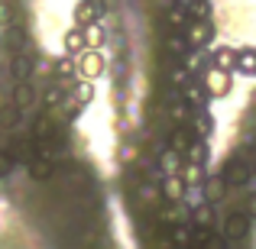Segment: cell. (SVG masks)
<instances>
[{
    "instance_id": "cell-1",
    "label": "cell",
    "mask_w": 256,
    "mask_h": 249,
    "mask_svg": "<svg viewBox=\"0 0 256 249\" xmlns=\"http://www.w3.org/2000/svg\"><path fill=\"white\" fill-rule=\"evenodd\" d=\"M253 230V217L246 211H234L230 217L224 220V227H220V233H224L230 243H240V240H246Z\"/></svg>"
},
{
    "instance_id": "cell-2",
    "label": "cell",
    "mask_w": 256,
    "mask_h": 249,
    "mask_svg": "<svg viewBox=\"0 0 256 249\" xmlns=\"http://www.w3.org/2000/svg\"><path fill=\"white\" fill-rule=\"evenodd\" d=\"M234 71H224V68H208L204 75H201V81H204V87L211 91V97H230L234 91Z\"/></svg>"
},
{
    "instance_id": "cell-3",
    "label": "cell",
    "mask_w": 256,
    "mask_h": 249,
    "mask_svg": "<svg viewBox=\"0 0 256 249\" xmlns=\"http://www.w3.org/2000/svg\"><path fill=\"white\" fill-rule=\"evenodd\" d=\"M192 42V49H208L214 39V29H211V19H188V26L182 29Z\"/></svg>"
},
{
    "instance_id": "cell-4",
    "label": "cell",
    "mask_w": 256,
    "mask_h": 249,
    "mask_svg": "<svg viewBox=\"0 0 256 249\" xmlns=\"http://www.w3.org/2000/svg\"><path fill=\"white\" fill-rule=\"evenodd\" d=\"M104 68H107V62H104V55H100V49H84L82 55H78V75L82 78H100L104 75Z\"/></svg>"
},
{
    "instance_id": "cell-5",
    "label": "cell",
    "mask_w": 256,
    "mask_h": 249,
    "mask_svg": "<svg viewBox=\"0 0 256 249\" xmlns=\"http://www.w3.org/2000/svg\"><path fill=\"white\" fill-rule=\"evenodd\" d=\"M162 75H166V81H169V84H185L188 78H192V68H188L185 58L162 52Z\"/></svg>"
},
{
    "instance_id": "cell-6",
    "label": "cell",
    "mask_w": 256,
    "mask_h": 249,
    "mask_svg": "<svg viewBox=\"0 0 256 249\" xmlns=\"http://www.w3.org/2000/svg\"><path fill=\"white\" fill-rule=\"evenodd\" d=\"M107 13V3L104 0H82L75 6V26H91V23H100Z\"/></svg>"
},
{
    "instance_id": "cell-7",
    "label": "cell",
    "mask_w": 256,
    "mask_h": 249,
    "mask_svg": "<svg viewBox=\"0 0 256 249\" xmlns=\"http://www.w3.org/2000/svg\"><path fill=\"white\" fill-rule=\"evenodd\" d=\"M32 71H36L32 52H26V49L13 52V58H10V78L13 81H32Z\"/></svg>"
},
{
    "instance_id": "cell-8",
    "label": "cell",
    "mask_w": 256,
    "mask_h": 249,
    "mask_svg": "<svg viewBox=\"0 0 256 249\" xmlns=\"http://www.w3.org/2000/svg\"><path fill=\"white\" fill-rule=\"evenodd\" d=\"M159 191H162V201L185 204L188 185H185V178H182V175H162V181H159Z\"/></svg>"
},
{
    "instance_id": "cell-9",
    "label": "cell",
    "mask_w": 256,
    "mask_h": 249,
    "mask_svg": "<svg viewBox=\"0 0 256 249\" xmlns=\"http://www.w3.org/2000/svg\"><path fill=\"white\" fill-rule=\"evenodd\" d=\"M182 97H185L188 107H194V110H204L208 100H211V91L204 87V81H192V78H188V81L182 84Z\"/></svg>"
},
{
    "instance_id": "cell-10",
    "label": "cell",
    "mask_w": 256,
    "mask_h": 249,
    "mask_svg": "<svg viewBox=\"0 0 256 249\" xmlns=\"http://www.w3.org/2000/svg\"><path fill=\"white\" fill-rule=\"evenodd\" d=\"M36 100H39V91L32 87V81H16L13 84V104L23 110V117L36 107Z\"/></svg>"
},
{
    "instance_id": "cell-11",
    "label": "cell",
    "mask_w": 256,
    "mask_h": 249,
    "mask_svg": "<svg viewBox=\"0 0 256 249\" xmlns=\"http://www.w3.org/2000/svg\"><path fill=\"white\" fill-rule=\"evenodd\" d=\"M188 224L198 227V230H214V224H218V214H214V204H211V201H201V204H194Z\"/></svg>"
},
{
    "instance_id": "cell-12",
    "label": "cell",
    "mask_w": 256,
    "mask_h": 249,
    "mask_svg": "<svg viewBox=\"0 0 256 249\" xmlns=\"http://www.w3.org/2000/svg\"><path fill=\"white\" fill-rule=\"evenodd\" d=\"M6 152L13 156V162H30V159L36 156V139H32V133L30 136H13L10 146H6Z\"/></svg>"
},
{
    "instance_id": "cell-13",
    "label": "cell",
    "mask_w": 256,
    "mask_h": 249,
    "mask_svg": "<svg viewBox=\"0 0 256 249\" xmlns=\"http://www.w3.org/2000/svg\"><path fill=\"white\" fill-rule=\"evenodd\" d=\"M162 52H169V55H178V58H188V52H192V42H188V36L182 29H169L162 39Z\"/></svg>"
},
{
    "instance_id": "cell-14",
    "label": "cell",
    "mask_w": 256,
    "mask_h": 249,
    "mask_svg": "<svg viewBox=\"0 0 256 249\" xmlns=\"http://www.w3.org/2000/svg\"><path fill=\"white\" fill-rule=\"evenodd\" d=\"M26 175H30L32 181H49L52 175H56V162L46 156H32L30 162H26Z\"/></svg>"
},
{
    "instance_id": "cell-15",
    "label": "cell",
    "mask_w": 256,
    "mask_h": 249,
    "mask_svg": "<svg viewBox=\"0 0 256 249\" xmlns=\"http://www.w3.org/2000/svg\"><path fill=\"white\" fill-rule=\"evenodd\" d=\"M182 168H185V156L178 149H172V146H166L159 152V172L162 175H182Z\"/></svg>"
},
{
    "instance_id": "cell-16",
    "label": "cell",
    "mask_w": 256,
    "mask_h": 249,
    "mask_svg": "<svg viewBox=\"0 0 256 249\" xmlns=\"http://www.w3.org/2000/svg\"><path fill=\"white\" fill-rule=\"evenodd\" d=\"M58 130H62V123H58V120L52 117L49 110H46L42 117L32 120V130H30V133H32V139H49V136H56Z\"/></svg>"
},
{
    "instance_id": "cell-17",
    "label": "cell",
    "mask_w": 256,
    "mask_h": 249,
    "mask_svg": "<svg viewBox=\"0 0 256 249\" xmlns=\"http://www.w3.org/2000/svg\"><path fill=\"white\" fill-rule=\"evenodd\" d=\"M227 178L224 175H208L204 178V185H201V194H204V201H211V204H218L220 198H224V191H227Z\"/></svg>"
},
{
    "instance_id": "cell-18",
    "label": "cell",
    "mask_w": 256,
    "mask_h": 249,
    "mask_svg": "<svg viewBox=\"0 0 256 249\" xmlns=\"http://www.w3.org/2000/svg\"><path fill=\"white\" fill-rule=\"evenodd\" d=\"M194 143V130L188 123H182V126H172V133H169V146L172 149H178L182 156H185V149Z\"/></svg>"
},
{
    "instance_id": "cell-19",
    "label": "cell",
    "mask_w": 256,
    "mask_h": 249,
    "mask_svg": "<svg viewBox=\"0 0 256 249\" xmlns=\"http://www.w3.org/2000/svg\"><path fill=\"white\" fill-rule=\"evenodd\" d=\"M62 42H65V52L78 58V55H82V52L88 49V42H84V26H72V29L65 32Z\"/></svg>"
},
{
    "instance_id": "cell-20",
    "label": "cell",
    "mask_w": 256,
    "mask_h": 249,
    "mask_svg": "<svg viewBox=\"0 0 256 249\" xmlns=\"http://www.w3.org/2000/svg\"><path fill=\"white\" fill-rule=\"evenodd\" d=\"M211 159V146H208L204 136H194V143L185 149V162H198V165H208Z\"/></svg>"
},
{
    "instance_id": "cell-21",
    "label": "cell",
    "mask_w": 256,
    "mask_h": 249,
    "mask_svg": "<svg viewBox=\"0 0 256 249\" xmlns=\"http://www.w3.org/2000/svg\"><path fill=\"white\" fill-rule=\"evenodd\" d=\"M188 19H192V13H188L185 3H172L169 10H166V26H169V29H185Z\"/></svg>"
},
{
    "instance_id": "cell-22",
    "label": "cell",
    "mask_w": 256,
    "mask_h": 249,
    "mask_svg": "<svg viewBox=\"0 0 256 249\" xmlns=\"http://www.w3.org/2000/svg\"><path fill=\"white\" fill-rule=\"evenodd\" d=\"M211 58H214V68H224V71H234V68H237V49H230V45L214 49Z\"/></svg>"
},
{
    "instance_id": "cell-23",
    "label": "cell",
    "mask_w": 256,
    "mask_h": 249,
    "mask_svg": "<svg viewBox=\"0 0 256 249\" xmlns=\"http://www.w3.org/2000/svg\"><path fill=\"white\" fill-rule=\"evenodd\" d=\"M75 75H78V58L65 52V58H58V62H56V81L65 84V81H72Z\"/></svg>"
},
{
    "instance_id": "cell-24",
    "label": "cell",
    "mask_w": 256,
    "mask_h": 249,
    "mask_svg": "<svg viewBox=\"0 0 256 249\" xmlns=\"http://www.w3.org/2000/svg\"><path fill=\"white\" fill-rule=\"evenodd\" d=\"M234 71H240V75H256V49L253 45H246V49H237V68Z\"/></svg>"
},
{
    "instance_id": "cell-25",
    "label": "cell",
    "mask_w": 256,
    "mask_h": 249,
    "mask_svg": "<svg viewBox=\"0 0 256 249\" xmlns=\"http://www.w3.org/2000/svg\"><path fill=\"white\" fill-rule=\"evenodd\" d=\"M182 178H185L188 191H192V188H201V185H204L208 172H204V165H198V162H185V168H182Z\"/></svg>"
},
{
    "instance_id": "cell-26",
    "label": "cell",
    "mask_w": 256,
    "mask_h": 249,
    "mask_svg": "<svg viewBox=\"0 0 256 249\" xmlns=\"http://www.w3.org/2000/svg\"><path fill=\"white\" fill-rule=\"evenodd\" d=\"M20 120H23V110H20L13 100L6 107H0V130H16Z\"/></svg>"
},
{
    "instance_id": "cell-27",
    "label": "cell",
    "mask_w": 256,
    "mask_h": 249,
    "mask_svg": "<svg viewBox=\"0 0 256 249\" xmlns=\"http://www.w3.org/2000/svg\"><path fill=\"white\" fill-rule=\"evenodd\" d=\"M192 130H194V136H211V130H214V120H211V113L208 110H194L192 113Z\"/></svg>"
},
{
    "instance_id": "cell-28",
    "label": "cell",
    "mask_w": 256,
    "mask_h": 249,
    "mask_svg": "<svg viewBox=\"0 0 256 249\" xmlns=\"http://www.w3.org/2000/svg\"><path fill=\"white\" fill-rule=\"evenodd\" d=\"M72 97H75L82 107H88V104L94 100V81H91V78H82V81H75V84H72Z\"/></svg>"
},
{
    "instance_id": "cell-29",
    "label": "cell",
    "mask_w": 256,
    "mask_h": 249,
    "mask_svg": "<svg viewBox=\"0 0 256 249\" xmlns=\"http://www.w3.org/2000/svg\"><path fill=\"white\" fill-rule=\"evenodd\" d=\"M62 100H65L62 81H52V84H49V87L42 91V107H46V110H56V107L62 104Z\"/></svg>"
},
{
    "instance_id": "cell-30",
    "label": "cell",
    "mask_w": 256,
    "mask_h": 249,
    "mask_svg": "<svg viewBox=\"0 0 256 249\" xmlns=\"http://www.w3.org/2000/svg\"><path fill=\"white\" fill-rule=\"evenodd\" d=\"M13 23H23V13H20L10 0H0V29H6V26H13Z\"/></svg>"
},
{
    "instance_id": "cell-31",
    "label": "cell",
    "mask_w": 256,
    "mask_h": 249,
    "mask_svg": "<svg viewBox=\"0 0 256 249\" xmlns=\"http://www.w3.org/2000/svg\"><path fill=\"white\" fill-rule=\"evenodd\" d=\"M192 113H194V107H188L185 100H178V104H172V107H169L172 126H182V123H188V126H192Z\"/></svg>"
},
{
    "instance_id": "cell-32",
    "label": "cell",
    "mask_w": 256,
    "mask_h": 249,
    "mask_svg": "<svg viewBox=\"0 0 256 249\" xmlns=\"http://www.w3.org/2000/svg\"><path fill=\"white\" fill-rule=\"evenodd\" d=\"M84 42H88V49H100V45L107 42V32H104V26H100V23H91V26H84Z\"/></svg>"
},
{
    "instance_id": "cell-33",
    "label": "cell",
    "mask_w": 256,
    "mask_h": 249,
    "mask_svg": "<svg viewBox=\"0 0 256 249\" xmlns=\"http://www.w3.org/2000/svg\"><path fill=\"white\" fill-rule=\"evenodd\" d=\"M188 13H192V19H211V3H208V0H188Z\"/></svg>"
},
{
    "instance_id": "cell-34",
    "label": "cell",
    "mask_w": 256,
    "mask_h": 249,
    "mask_svg": "<svg viewBox=\"0 0 256 249\" xmlns=\"http://www.w3.org/2000/svg\"><path fill=\"white\" fill-rule=\"evenodd\" d=\"M13 165H16V162H13V156L6 149H0V178H6V175L13 172Z\"/></svg>"
},
{
    "instance_id": "cell-35",
    "label": "cell",
    "mask_w": 256,
    "mask_h": 249,
    "mask_svg": "<svg viewBox=\"0 0 256 249\" xmlns=\"http://www.w3.org/2000/svg\"><path fill=\"white\" fill-rule=\"evenodd\" d=\"M246 214L256 217V194H250V201H246Z\"/></svg>"
},
{
    "instance_id": "cell-36",
    "label": "cell",
    "mask_w": 256,
    "mask_h": 249,
    "mask_svg": "<svg viewBox=\"0 0 256 249\" xmlns=\"http://www.w3.org/2000/svg\"><path fill=\"white\" fill-rule=\"evenodd\" d=\"M253 152H256V139H253Z\"/></svg>"
},
{
    "instance_id": "cell-37",
    "label": "cell",
    "mask_w": 256,
    "mask_h": 249,
    "mask_svg": "<svg viewBox=\"0 0 256 249\" xmlns=\"http://www.w3.org/2000/svg\"><path fill=\"white\" fill-rule=\"evenodd\" d=\"M0 133H4V130H0Z\"/></svg>"
}]
</instances>
